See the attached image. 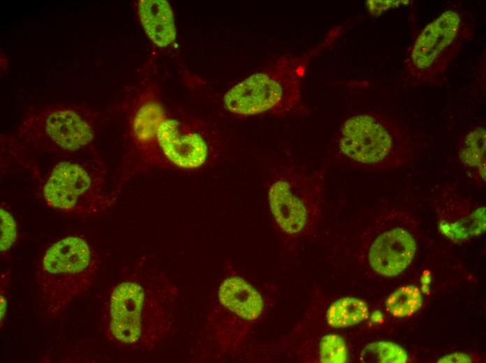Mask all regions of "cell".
<instances>
[{
    "label": "cell",
    "mask_w": 486,
    "mask_h": 363,
    "mask_svg": "<svg viewBox=\"0 0 486 363\" xmlns=\"http://www.w3.org/2000/svg\"><path fill=\"white\" fill-rule=\"evenodd\" d=\"M156 141L160 152L179 168H199L209 160V147L205 138L177 119H166L161 122Z\"/></svg>",
    "instance_id": "30bf717a"
},
{
    "label": "cell",
    "mask_w": 486,
    "mask_h": 363,
    "mask_svg": "<svg viewBox=\"0 0 486 363\" xmlns=\"http://www.w3.org/2000/svg\"><path fill=\"white\" fill-rule=\"evenodd\" d=\"M397 213L388 212L381 218L376 234L369 240L367 257L377 273L393 276L404 271L412 262L417 242L408 224L395 221Z\"/></svg>",
    "instance_id": "9c48e42d"
},
{
    "label": "cell",
    "mask_w": 486,
    "mask_h": 363,
    "mask_svg": "<svg viewBox=\"0 0 486 363\" xmlns=\"http://www.w3.org/2000/svg\"><path fill=\"white\" fill-rule=\"evenodd\" d=\"M321 360L324 362H344L347 350L343 339L336 334L323 337L320 344Z\"/></svg>",
    "instance_id": "ac0fdd59"
},
{
    "label": "cell",
    "mask_w": 486,
    "mask_h": 363,
    "mask_svg": "<svg viewBox=\"0 0 486 363\" xmlns=\"http://www.w3.org/2000/svg\"><path fill=\"white\" fill-rule=\"evenodd\" d=\"M368 308L362 300L345 297L334 302L327 312L328 323L334 327L356 325L368 316Z\"/></svg>",
    "instance_id": "2e32d148"
},
{
    "label": "cell",
    "mask_w": 486,
    "mask_h": 363,
    "mask_svg": "<svg viewBox=\"0 0 486 363\" xmlns=\"http://www.w3.org/2000/svg\"><path fill=\"white\" fill-rule=\"evenodd\" d=\"M470 20L464 10L454 6L427 24L408 51L405 80L413 86L438 82L463 45L473 37Z\"/></svg>",
    "instance_id": "52a82bcc"
},
{
    "label": "cell",
    "mask_w": 486,
    "mask_h": 363,
    "mask_svg": "<svg viewBox=\"0 0 486 363\" xmlns=\"http://www.w3.org/2000/svg\"><path fill=\"white\" fill-rule=\"evenodd\" d=\"M325 170L280 166L274 170L268 200L280 230L292 238L308 232L315 223L323 200Z\"/></svg>",
    "instance_id": "ba28073f"
},
{
    "label": "cell",
    "mask_w": 486,
    "mask_h": 363,
    "mask_svg": "<svg viewBox=\"0 0 486 363\" xmlns=\"http://www.w3.org/2000/svg\"><path fill=\"white\" fill-rule=\"evenodd\" d=\"M334 154L345 164L371 171L402 168L413 157L407 131L388 118L373 112L345 119L334 141Z\"/></svg>",
    "instance_id": "3957f363"
},
{
    "label": "cell",
    "mask_w": 486,
    "mask_h": 363,
    "mask_svg": "<svg viewBox=\"0 0 486 363\" xmlns=\"http://www.w3.org/2000/svg\"><path fill=\"white\" fill-rule=\"evenodd\" d=\"M458 158L471 179L479 184L485 183V130L471 128L462 138Z\"/></svg>",
    "instance_id": "9a60e30c"
},
{
    "label": "cell",
    "mask_w": 486,
    "mask_h": 363,
    "mask_svg": "<svg viewBox=\"0 0 486 363\" xmlns=\"http://www.w3.org/2000/svg\"><path fill=\"white\" fill-rule=\"evenodd\" d=\"M315 48L300 57H281L267 71L256 73L233 87L224 96L232 113L284 114L300 108V80Z\"/></svg>",
    "instance_id": "8992f818"
},
{
    "label": "cell",
    "mask_w": 486,
    "mask_h": 363,
    "mask_svg": "<svg viewBox=\"0 0 486 363\" xmlns=\"http://www.w3.org/2000/svg\"><path fill=\"white\" fill-rule=\"evenodd\" d=\"M5 294L6 293H5L3 288V290L1 289V297H0L1 323V325H2L3 319L6 315V309H7L6 308L7 307V299H6V297Z\"/></svg>",
    "instance_id": "44dd1931"
},
{
    "label": "cell",
    "mask_w": 486,
    "mask_h": 363,
    "mask_svg": "<svg viewBox=\"0 0 486 363\" xmlns=\"http://www.w3.org/2000/svg\"><path fill=\"white\" fill-rule=\"evenodd\" d=\"M106 170L98 158H71L52 166L38 187L39 198L62 213L92 216L106 211L114 200L105 188Z\"/></svg>",
    "instance_id": "5b68a950"
},
{
    "label": "cell",
    "mask_w": 486,
    "mask_h": 363,
    "mask_svg": "<svg viewBox=\"0 0 486 363\" xmlns=\"http://www.w3.org/2000/svg\"><path fill=\"white\" fill-rule=\"evenodd\" d=\"M367 3L371 13L378 14L384 10L395 7L400 4L402 1H369Z\"/></svg>",
    "instance_id": "ffe728a7"
},
{
    "label": "cell",
    "mask_w": 486,
    "mask_h": 363,
    "mask_svg": "<svg viewBox=\"0 0 486 363\" xmlns=\"http://www.w3.org/2000/svg\"><path fill=\"white\" fill-rule=\"evenodd\" d=\"M420 290L414 286H406L395 291L387 299V310L394 316H408L422 305Z\"/></svg>",
    "instance_id": "e0dca14e"
},
{
    "label": "cell",
    "mask_w": 486,
    "mask_h": 363,
    "mask_svg": "<svg viewBox=\"0 0 486 363\" xmlns=\"http://www.w3.org/2000/svg\"><path fill=\"white\" fill-rule=\"evenodd\" d=\"M17 237V226L11 214L4 207H1V251L10 249Z\"/></svg>",
    "instance_id": "d6986e66"
},
{
    "label": "cell",
    "mask_w": 486,
    "mask_h": 363,
    "mask_svg": "<svg viewBox=\"0 0 486 363\" xmlns=\"http://www.w3.org/2000/svg\"><path fill=\"white\" fill-rule=\"evenodd\" d=\"M138 13L142 27L152 42L159 47H166L176 37L172 10L164 0H141Z\"/></svg>",
    "instance_id": "5bb4252c"
},
{
    "label": "cell",
    "mask_w": 486,
    "mask_h": 363,
    "mask_svg": "<svg viewBox=\"0 0 486 363\" xmlns=\"http://www.w3.org/2000/svg\"><path fill=\"white\" fill-rule=\"evenodd\" d=\"M216 304L233 312L248 324L259 318L264 304L259 292L238 276H228L221 283Z\"/></svg>",
    "instance_id": "7c38bea8"
},
{
    "label": "cell",
    "mask_w": 486,
    "mask_h": 363,
    "mask_svg": "<svg viewBox=\"0 0 486 363\" xmlns=\"http://www.w3.org/2000/svg\"><path fill=\"white\" fill-rule=\"evenodd\" d=\"M179 292L172 279L147 259L123 267L105 290L100 327L114 346L152 350L173 334Z\"/></svg>",
    "instance_id": "6da1fadb"
},
{
    "label": "cell",
    "mask_w": 486,
    "mask_h": 363,
    "mask_svg": "<svg viewBox=\"0 0 486 363\" xmlns=\"http://www.w3.org/2000/svg\"><path fill=\"white\" fill-rule=\"evenodd\" d=\"M99 267L98 254L80 235L54 242L43 253L34 274L36 296L42 313L54 317L94 281Z\"/></svg>",
    "instance_id": "7a4b0ae2"
},
{
    "label": "cell",
    "mask_w": 486,
    "mask_h": 363,
    "mask_svg": "<svg viewBox=\"0 0 486 363\" xmlns=\"http://www.w3.org/2000/svg\"><path fill=\"white\" fill-rule=\"evenodd\" d=\"M101 120L99 112L86 105H54L27 116L17 137L36 153L76 157L92 151Z\"/></svg>",
    "instance_id": "277c9868"
},
{
    "label": "cell",
    "mask_w": 486,
    "mask_h": 363,
    "mask_svg": "<svg viewBox=\"0 0 486 363\" xmlns=\"http://www.w3.org/2000/svg\"><path fill=\"white\" fill-rule=\"evenodd\" d=\"M435 193L434 202L443 232L450 237L464 239L480 231L484 221L483 207L460 195L450 185L439 187Z\"/></svg>",
    "instance_id": "8fae6325"
},
{
    "label": "cell",
    "mask_w": 486,
    "mask_h": 363,
    "mask_svg": "<svg viewBox=\"0 0 486 363\" xmlns=\"http://www.w3.org/2000/svg\"><path fill=\"white\" fill-rule=\"evenodd\" d=\"M163 120V111L154 100L145 98L134 109L131 119V135L144 159L150 161L156 158L159 149L156 133Z\"/></svg>",
    "instance_id": "4fadbf2b"
}]
</instances>
